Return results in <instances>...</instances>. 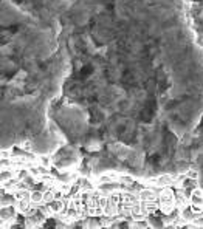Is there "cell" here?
Returning <instances> with one entry per match:
<instances>
[{
  "mask_svg": "<svg viewBox=\"0 0 203 229\" xmlns=\"http://www.w3.org/2000/svg\"><path fill=\"white\" fill-rule=\"evenodd\" d=\"M54 200V192L53 190H45L44 192V203H45V205H48V203H51Z\"/></svg>",
  "mask_w": 203,
  "mask_h": 229,
  "instance_id": "obj_5",
  "label": "cell"
},
{
  "mask_svg": "<svg viewBox=\"0 0 203 229\" xmlns=\"http://www.w3.org/2000/svg\"><path fill=\"white\" fill-rule=\"evenodd\" d=\"M188 175L189 178H194V180H199V172L196 170V169H191V170H188Z\"/></svg>",
  "mask_w": 203,
  "mask_h": 229,
  "instance_id": "obj_6",
  "label": "cell"
},
{
  "mask_svg": "<svg viewBox=\"0 0 203 229\" xmlns=\"http://www.w3.org/2000/svg\"><path fill=\"white\" fill-rule=\"evenodd\" d=\"M11 176H13V173H8V172H5V173L2 175V180H3V181H6V180H10Z\"/></svg>",
  "mask_w": 203,
  "mask_h": 229,
  "instance_id": "obj_7",
  "label": "cell"
},
{
  "mask_svg": "<svg viewBox=\"0 0 203 229\" xmlns=\"http://www.w3.org/2000/svg\"><path fill=\"white\" fill-rule=\"evenodd\" d=\"M2 158H3V159L10 158V152H8V150H2Z\"/></svg>",
  "mask_w": 203,
  "mask_h": 229,
  "instance_id": "obj_8",
  "label": "cell"
},
{
  "mask_svg": "<svg viewBox=\"0 0 203 229\" xmlns=\"http://www.w3.org/2000/svg\"><path fill=\"white\" fill-rule=\"evenodd\" d=\"M31 203H33V205L44 203V192H40V190H33V192H31Z\"/></svg>",
  "mask_w": 203,
  "mask_h": 229,
  "instance_id": "obj_2",
  "label": "cell"
},
{
  "mask_svg": "<svg viewBox=\"0 0 203 229\" xmlns=\"http://www.w3.org/2000/svg\"><path fill=\"white\" fill-rule=\"evenodd\" d=\"M22 149H25V150H31L30 142H23V144H22Z\"/></svg>",
  "mask_w": 203,
  "mask_h": 229,
  "instance_id": "obj_9",
  "label": "cell"
},
{
  "mask_svg": "<svg viewBox=\"0 0 203 229\" xmlns=\"http://www.w3.org/2000/svg\"><path fill=\"white\" fill-rule=\"evenodd\" d=\"M138 197H140L141 201H154L155 200V193L152 190H143Z\"/></svg>",
  "mask_w": 203,
  "mask_h": 229,
  "instance_id": "obj_3",
  "label": "cell"
},
{
  "mask_svg": "<svg viewBox=\"0 0 203 229\" xmlns=\"http://www.w3.org/2000/svg\"><path fill=\"white\" fill-rule=\"evenodd\" d=\"M189 203H191V205H200V206H203V192H202V189L197 187V189H194L191 192Z\"/></svg>",
  "mask_w": 203,
  "mask_h": 229,
  "instance_id": "obj_1",
  "label": "cell"
},
{
  "mask_svg": "<svg viewBox=\"0 0 203 229\" xmlns=\"http://www.w3.org/2000/svg\"><path fill=\"white\" fill-rule=\"evenodd\" d=\"M172 180H174V178L171 175H161L157 180V183L158 184H163V186H169V184H172Z\"/></svg>",
  "mask_w": 203,
  "mask_h": 229,
  "instance_id": "obj_4",
  "label": "cell"
}]
</instances>
